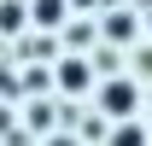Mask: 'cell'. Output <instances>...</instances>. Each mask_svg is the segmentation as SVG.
Here are the masks:
<instances>
[{"instance_id": "cell-1", "label": "cell", "mask_w": 152, "mask_h": 146, "mask_svg": "<svg viewBox=\"0 0 152 146\" xmlns=\"http://www.w3.org/2000/svg\"><path fill=\"white\" fill-rule=\"evenodd\" d=\"M99 111L123 123V117L134 111V82H105V93H99Z\"/></svg>"}, {"instance_id": "cell-2", "label": "cell", "mask_w": 152, "mask_h": 146, "mask_svg": "<svg viewBox=\"0 0 152 146\" xmlns=\"http://www.w3.org/2000/svg\"><path fill=\"white\" fill-rule=\"evenodd\" d=\"M58 82H64V93H82L88 88V64H82V58H64V64H58Z\"/></svg>"}, {"instance_id": "cell-6", "label": "cell", "mask_w": 152, "mask_h": 146, "mask_svg": "<svg viewBox=\"0 0 152 146\" xmlns=\"http://www.w3.org/2000/svg\"><path fill=\"white\" fill-rule=\"evenodd\" d=\"M23 23V0H6V6H0V29H18Z\"/></svg>"}, {"instance_id": "cell-3", "label": "cell", "mask_w": 152, "mask_h": 146, "mask_svg": "<svg viewBox=\"0 0 152 146\" xmlns=\"http://www.w3.org/2000/svg\"><path fill=\"white\" fill-rule=\"evenodd\" d=\"M111 146H152V140H146V128H140V123H129V117H123V123H117V134H111Z\"/></svg>"}, {"instance_id": "cell-4", "label": "cell", "mask_w": 152, "mask_h": 146, "mask_svg": "<svg viewBox=\"0 0 152 146\" xmlns=\"http://www.w3.org/2000/svg\"><path fill=\"white\" fill-rule=\"evenodd\" d=\"M105 35H111V41H129L134 35V18H129V12H111V18H105Z\"/></svg>"}, {"instance_id": "cell-5", "label": "cell", "mask_w": 152, "mask_h": 146, "mask_svg": "<svg viewBox=\"0 0 152 146\" xmlns=\"http://www.w3.org/2000/svg\"><path fill=\"white\" fill-rule=\"evenodd\" d=\"M29 12H35L41 23H58V18H64V0H35V6H29Z\"/></svg>"}]
</instances>
